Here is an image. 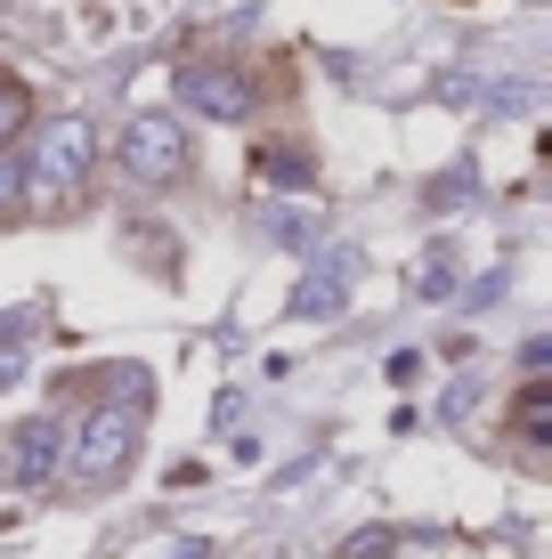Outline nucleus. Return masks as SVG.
Segmentation results:
<instances>
[{
  "label": "nucleus",
  "instance_id": "obj_1",
  "mask_svg": "<svg viewBox=\"0 0 552 559\" xmlns=\"http://www.w3.org/2000/svg\"><path fill=\"white\" fill-rule=\"evenodd\" d=\"M90 170V130L82 122H49L42 139H33V170H25V195L42 203H73V187H82Z\"/></svg>",
  "mask_w": 552,
  "mask_h": 559
},
{
  "label": "nucleus",
  "instance_id": "obj_2",
  "mask_svg": "<svg viewBox=\"0 0 552 559\" xmlns=\"http://www.w3.org/2000/svg\"><path fill=\"white\" fill-rule=\"evenodd\" d=\"M130 447H139V406H106L82 421V447H73V471L82 478H122Z\"/></svg>",
  "mask_w": 552,
  "mask_h": 559
},
{
  "label": "nucleus",
  "instance_id": "obj_3",
  "mask_svg": "<svg viewBox=\"0 0 552 559\" xmlns=\"http://www.w3.org/2000/svg\"><path fill=\"white\" fill-rule=\"evenodd\" d=\"M122 163L139 170V179H179V170H187V139L163 122V114H146V122H130Z\"/></svg>",
  "mask_w": 552,
  "mask_h": 559
},
{
  "label": "nucleus",
  "instance_id": "obj_4",
  "mask_svg": "<svg viewBox=\"0 0 552 559\" xmlns=\"http://www.w3.org/2000/svg\"><path fill=\"white\" fill-rule=\"evenodd\" d=\"M179 98L196 106V114H244L252 106V90H244V73H220V66H179Z\"/></svg>",
  "mask_w": 552,
  "mask_h": 559
},
{
  "label": "nucleus",
  "instance_id": "obj_5",
  "mask_svg": "<svg viewBox=\"0 0 552 559\" xmlns=\"http://www.w3.org/2000/svg\"><path fill=\"white\" fill-rule=\"evenodd\" d=\"M341 284H350V260L333 252V260H326V267H317V276L293 293V317H333V308H341Z\"/></svg>",
  "mask_w": 552,
  "mask_h": 559
},
{
  "label": "nucleus",
  "instance_id": "obj_6",
  "mask_svg": "<svg viewBox=\"0 0 552 559\" xmlns=\"http://www.w3.org/2000/svg\"><path fill=\"white\" fill-rule=\"evenodd\" d=\"M25 130H33V98H25L16 73H0V146H16Z\"/></svg>",
  "mask_w": 552,
  "mask_h": 559
},
{
  "label": "nucleus",
  "instance_id": "obj_7",
  "mask_svg": "<svg viewBox=\"0 0 552 559\" xmlns=\"http://www.w3.org/2000/svg\"><path fill=\"white\" fill-rule=\"evenodd\" d=\"M544 406H552V390L528 381V390H520V438H528V447H544Z\"/></svg>",
  "mask_w": 552,
  "mask_h": 559
},
{
  "label": "nucleus",
  "instance_id": "obj_8",
  "mask_svg": "<svg viewBox=\"0 0 552 559\" xmlns=\"http://www.w3.org/2000/svg\"><path fill=\"white\" fill-rule=\"evenodd\" d=\"M16 454H25V471L42 478V471H49V454H57V430H49V421H33V430L16 438Z\"/></svg>",
  "mask_w": 552,
  "mask_h": 559
},
{
  "label": "nucleus",
  "instance_id": "obj_9",
  "mask_svg": "<svg viewBox=\"0 0 552 559\" xmlns=\"http://www.w3.org/2000/svg\"><path fill=\"white\" fill-rule=\"evenodd\" d=\"M16 195H25V170H16V163H9V146H0V211H9Z\"/></svg>",
  "mask_w": 552,
  "mask_h": 559
},
{
  "label": "nucleus",
  "instance_id": "obj_10",
  "mask_svg": "<svg viewBox=\"0 0 552 559\" xmlns=\"http://www.w3.org/2000/svg\"><path fill=\"white\" fill-rule=\"evenodd\" d=\"M16 373V349H9V341H0V381H9Z\"/></svg>",
  "mask_w": 552,
  "mask_h": 559
}]
</instances>
